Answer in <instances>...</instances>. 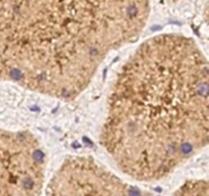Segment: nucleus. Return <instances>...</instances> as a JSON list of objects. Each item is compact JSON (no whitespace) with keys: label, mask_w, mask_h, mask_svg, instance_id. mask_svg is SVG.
<instances>
[{"label":"nucleus","mask_w":209,"mask_h":196,"mask_svg":"<svg viewBox=\"0 0 209 196\" xmlns=\"http://www.w3.org/2000/svg\"><path fill=\"white\" fill-rule=\"evenodd\" d=\"M208 141L206 55L183 34L148 38L121 64L111 85L100 131L105 153L127 177L157 182Z\"/></svg>","instance_id":"obj_1"},{"label":"nucleus","mask_w":209,"mask_h":196,"mask_svg":"<svg viewBox=\"0 0 209 196\" xmlns=\"http://www.w3.org/2000/svg\"><path fill=\"white\" fill-rule=\"evenodd\" d=\"M149 14L148 0H9L0 11V82L74 100Z\"/></svg>","instance_id":"obj_2"},{"label":"nucleus","mask_w":209,"mask_h":196,"mask_svg":"<svg viewBox=\"0 0 209 196\" xmlns=\"http://www.w3.org/2000/svg\"><path fill=\"white\" fill-rule=\"evenodd\" d=\"M48 155L36 134L0 126V196H43Z\"/></svg>","instance_id":"obj_3"},{"label":"nucleus","mask_w":209,"mask_h":196,"mask_svg":"<svg viewBox=\"0 0 209 196\" xmlns=\"http://www.w3.org/2000/svg\"><path fill=\"white\" fill-rule=\"evenodd\" d=\"M81 196H154L106 168L96 173L87 183Z\"/></svg>","instance_id":"obj_4"},{"label":"nucleus","mask_w":209,"mask_h":196,"mask_svg":"<svg viewBox=\"0 0 209 196\" xmlns=\"http://www.w3.org/2000/svg\"><path fill=\"white\" fill-rule=\"evenodd\" d=\"M171 196H209V186L205 179H189L174 190Z\"/></svg>","instance_id":"obj_5"}]
</instances>
